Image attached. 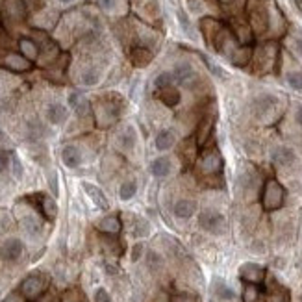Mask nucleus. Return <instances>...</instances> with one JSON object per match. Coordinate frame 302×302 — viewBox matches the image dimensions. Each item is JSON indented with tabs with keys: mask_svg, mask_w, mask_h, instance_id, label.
Segmentation results:
<instances>
[{
	"mask_svg": "<svg viewBox=\"0 0 302 302\" xmlns=\"http://www.w3.org/2000/svg\"><path fill=\"white\" fill-rule=\"evenodd\" d=\"M286 199V189L282 187V183L278 180L271 178L265 182L263 193H261V206L265 211H275L278 208H282Z\"/></svg>",
	"mask_w": 302,
	"mask_h": 302,
	"instance_id": "1",
	"label": "nucleus"
},
{
	"mask_svg": "<svg viewBox=\"0 0 302 302\" xmlns=\"http://www.w3.org/2000/svg\"><path fill=\"white\" fill-rule=\"evenodd\" d=\"M199 224L202 230H206V232L210 234H222L224 228H226V221H224L222 213H219L215 210L202 211L199 215Z\"/></svg>",
	"mask_w": 302,
	"mask_h": 302,
	"instance_id": "2",
	"label": "nucleus"
},
{
	"mask_svg": "<svg viewBox=\"0 0 302 302\" xmlns=\"http://www.w3.org/2000/svg\"><path fill=\"white\" fill-rule=\"evenodd\" d=\"M199 171L202 174H219L222 171V156L219 150H206L199 160Z\"/></svg>",
	"mask_w": 302,
	"mask_h": 302,
	"instance_id": "3",
	"label": "nucleus"
},
{
	"mask_svg": "<svg viewBox=\"0 0 302 302\" xmlns=\"http://www.w3.org/2000/svg\"><path fill=\"white\" fill-rule=\"evenodd\" d=\"M47 287V280L41 275H30L21 284V293L24 298H39Z\"/></svg>",
	"mask_w": 302,
	"mask_h": 302,
	"instance_id": "4",
	"label": "nucleus"
},
{
	"mask_svg": "<svg viewBox=\"0 0 302 302\" xmlns=\"http://www.w3.org/2000/svg\"><path fill=\"white\" fill-rule=\"evenodd\" d=\"M239 276L247 284H261L265 278V269L258 263H243L239 267Z\"/></svg>",
	"mask_w": 302,
	"mask_h": 302,
	"instance_id": "5",
	"label": "nucleus"
},
{
	"mask_svg": "<svg viewBox=\"0 0 302 302\" xmlns=\"http://www.w3.org/2000/svg\"><path fill=\"white\" fill-rule=\"evenodd\" d=\"M22 250H24V245H22L21 239L10 238L6 239L4 245H2V258L6 261H17V259L21 258Z\"/></svg>",
	"mask_w": 302,
	"mask_h": 302,
	"instance_id": "6",
	"label": "nucleus"
},
{
	"mask_svg": "<svg viewBox=\"0 0 302 302\" xmlns=\"http://www.w3.org/2000/svg\"><path fill=\"white\" fill-rule=\"evenodd\" d=\"M2 65L4 67H8L10 70H15V72H24V70H30L32 69V61L26 60L22 54H8L2 60Z\"/></svg>",
	"mask_w": 302,
	"mask_h": 302,
	"instance_id": "7",
	"label": "nucleus"
},
{
	"mask_svg": "<svg viewBox=\"0 0 302 302\" xmlns=\"http://www.w3.org/2000/svg\"><path fill=\"white\" fill-rule=\"evenodd\" d=\"M213 126H215V115L210 114V115H206V117H202V121L199 123V130H197V143H199L200 146L210 139L211 132H213Z\"/></svg>",
	"mask_w": 302,
	"mask_h": 302,
	"instance_id": "8",
	"label": "nucleus"
},
{
	"mask_svg": "<svg viewBox=\"0 0 302 302\" xmlns=\"http://www.w3.org/2000/svg\"><path fill=\"white\" fill-rule=\"evenodd\" d=\"M61 162H63L65 167H69V169L80 167V163H82V152L78 150L74 145L63 146V150H61Z\"/></svg>",
	"mask_w": 302,
	"mask_h": 302,
	"instance_id": "9",
	"label": "nucleus"
},
{
	"mask_svg": "<svg viewBox=\"0 0 302 302\" xmlns=\"http://www.w3.org/2000/svg\"><path fill=\"white\" fill-rule=\"evenodd\" d=\"M271 158H273V162L276 165L287 167V165H291L295 162V152L289 146H276L275 150H273V154H271Z\"/></svg>",
	"mask_w": 302,
	"mask_h": 302,
	"instance_id": "10",
	"label": "nucleus"
},
{
	"mask_svg": "<svg viewBox=\"0 0 302 302\" xmlns=\"http://www.w3.org/2000/svg\"><path fill=\"white\" fill-rule=\"evenodd\" d=\"M171 171H173V163L165 156L156 158V160L150 163V173L154 174L156 178H165V176L171 174Z\"/></svg>",
	"mask_w": 302,
	"mask_h": 302,
	"instance_id": "11",
	"label": "nucleus"
},
{
	"mask_svg": "<svg viewBox=\"0 0 302 302\" xmlns=\"http://www.w3.org/2000/svg\"><path fill=\"white\" fill-rule=\"evenodd\" d=\"M174 215L178 217V219H189V217L195 215V211H197V202L195 200H187V199H182L178 200L173 208Z\"/></svg>",
	"mask_w": 302,
	"mask_h": 302,
	"instance_id": "12",
	"label": "nucleus"
},
{
	"mask_svg": "<svg viewBox=\"0 0 302 302\" xmlns=\"http://www.w3.org/2000/svg\"><path fill=\"white\" fill-rule=\"evenodd\" d=\"M47 119L52 124L65 123V119H67V108H65L63 104H58V102L50 104L49 108H47Z\"/></svg>",
	"mask_w": 302,
	"mask_h": 302,
	"instance_id": "13",
	"label": "nucleus"
},
{
	"mask_svg": "<svg viewBox=\"0 0 302 302\" xmlns=\"http://www.w3.org/2000/svg\"><path fill=\"white\" fill-rule=\"evenodd\" d=\"M98 230L104 234H109V236H117L121 232V221L117 215H108L104 217L102 221L98 222Z\"/></svg>",
	"mask_w": 302,
	"mask_h": 302,
	"instance_id": "14",
	"label": "nucleus"
},
{
	"mask_svg": "<svg viewBox=\"0 0 302 302\" xmlns=\"http://www.w3.org/2000/svg\"><path fill=\"white\" fill-rule=\"evenodd\" d=\"M174 141H176V137H174V132L173 130H162V132H158L156 135V148L158 150H169L171 146L174 145Z\"/></svg>",
	"mask_w": 302,
	"mask_h": 302,
	"instance_id": "15",
	"label": "nucleus"
},
{
	"mask_svg": "<svg viewBox=\"0 0 302 302\" xmlns=\"http://www.w3.org/2000/svg\"><path fill=\"white\" fill-rule=\"evenodd\" d=\"M130 60L135 67H145L152 61V52L150 50L143 49V47H137V49L132 50V54H130Z\"/></svg>",
	"mask_w": 302,
	"mask_h": 302,
	"instance_id": "16",
	"label": "nucleus"
},
{
	"mask_svg": "<svg viewBox=\"0 0 302 302\" xmlns=\"http://www.w3.org/2000/svg\"><path fill=\"white\" fill-rule=\"evenodd\" d=\"M84 189H86V193L89 195L93 200H95V204H97L98 208H102V210H106V208H108V200H106L104 193L97 187V185H93V183L86 182V183H84Z\"/></svg>",
	"mask_w": 302,
	"mask_h": 302,
	"instance_id": "17",
	"label": "nucleus"
},
{
	"mask_svg": "<svg viewBox=\"0 0 302 302\" xmlns=\"http://www.w3.org/2000/svg\"><path fill=\"white\" fill-rule=\"evenodd\" d=\"M19 49H21V54L30 61H33L39 56L37 45L33 43L32 39H26V37L21 39V41H19Z\"/></svg>",
	"mask_w": 302,
	"mask_h": 302,
	"instance_id": "18",
	"label": "nucleus"
},
{
	"mask_svg": "<svg viewBox=\"0 0 302 302\" xmlns=\"http://www.w3.org/2000/svg\"><path fill=\"white\" fill-rule=\"evenodd\" d=\"M173 76H174V80L178 82V84H185V86H187V82L193 78L195 72H193V69H191V65L180 63V65H176V67H174Z\"/></svg>",
	"mask_w": 302,
	"mask_h": 302,
	"instance_id": "19",
	"label": "nucleus"
},
{
	"mask_svg": "<svg viewBox=\"0 0 302 302\" xmlns=\"http://www.w3.org/2000/svg\"><path fill=\"white\" fill-rule=\"evenodd\" d=\"M275 106H276V98L271 97V95H263V97H259L258 100L254 102V108H256V114L258 115L269 114Z\"/></svg>",
	"mask_w": 302,
	"mask_h": 302,
	"instance_id": "20",
	"label": "nucleus"
},
{
	"mask_svg": "<svg viewBox=\"0 0 302 302\" xmlns=\"http://www.w3.org/2000/svg\"><path fill=\"white\" fill-rule=\"evenodd\" d=\"M160 98H162L163 104H167V106H176L180 102V93L178 89H174L173 86L171 87H165V89H160Z\"/></svg>",
	"mask_w": 302,
	"mask_h": 302,
	"instance_id": "21",
	"label": "nucleus"
},
{
	"mask_svg": "<svg viewBox=\"0 0 302 302\" xmlns=\"http://www.w3.org/2000/svg\"><path fill=\"white\" fill-rule=\"evenodd\" d=\"M213 291H215L217 297L222 298V300H234V298H236L234 289H230L222 280H217L215 284H213Z\"/></svg>",
	"mask_w": 302,
	"mask_h": 302,
	"instance_id": "22",
	"label": "nucleus"
},
{
	"mask_svg": "<svg viewBox=\"0 0 302 302\" xmlns=\"http://www.w3.org/2000/svg\"><path fill=\"white\" fill-rule=\"evenodd\" d=\"M267 302H289V293L284 287L278 286V284H275L271 287L269 295H267Z\"/></svg>",
	"mask_w": 302,
	"mask_h": 302,
	"instance_id": "23",
	"label": "nucleus"
},
{
	"mask_svg": "<svg viewBox=\"0 0 302 302\" xmlns=\"http://www.w3.org/2000/svg\"><path fill=\"white\" fill-rule=\"evenodd\" d=\"M41 211H43V215L47 217V219H56V215H58V206H56L54 199H50V197H43V200H41Z\"/></svg>",
	"mask_w": 302,
	"mask_h": 302,
	"instance_id": "24",
	"label": "nucleus"
},
{
	"mask_svg": "<svg viewBox=\"0 0 302 302\" xmlns=\"http://www.w3.org/2000/svg\"><path fill=\"white\" fill-rule=\"evenodd\" d=\"M261 297L258 284H245L243 287V302H258Z\"/></svg>",
	"mask_w": 302,
	"mask_h": 302,
	"instance_id": "25",
	"label": "nucleus"
},
{
	"mask_svg": "<svg viewBox=\"0 0 302 302\" xmlns=\"http://www.w3.org/2000/svg\"><path fill=\"white\" fill-rule=\"evenodd\" d=\"M135 130L132 128V126H128V128L124 130L123 134L119 135V143H121V146L123 148H128V150H132L134 148V145H135Z\"/></svg>",
	"mask_w": 302,
	"mask_h": 302,
	"instance_id": "26",
	"label": "nucleus"
},
{
	"mask_svg": "<svg viewBox=\"0 0 302 302\" xmlns=\"http://www.w3.org/2000/svg\"><path fill=\"white\" fill-rule=\"evenodd\" d=\"M135 193H137V183H135L134 180H126V182H123V185H121V189H119L121 199L130 200Z\"/></svg>",
	"mask_w": 302,
	"mask_h": 302,
	"instance_id": "27",
	"label": "nucleus"
},
{
	"mask_svg": "<svg viewBox=\"0 0 302 302\" xmlns=\"http://www.w3.org/2000/svg\"><path fill=\"white\" fill-rule=\"evenodd\" d=\"M250 54H252V50L248 49V47L236 50V54L232 56V63H236V65H239V67H243V65L248 63V60H250Z\"/></svg>",
	"mask_w": 302,
	"mask_h": 302,
	"instance_id": "28",
	"label": "nucleus"
},
{
	"mask_svg": "<svg viewBox=\"0 0 302 302\" xmlns=\"http://www.w3.org/2000/svg\"><path fill=\"white\" fill-rule=\"evenodd\" d=\"M173 80H174V76L171 74V72H162V74L156 76V80H154V86H156L158 89H165V87L173 86Z\"/></svg>",
	"mask_w": 302,
	"mask_h": 302,
	"instance_id": "29",
	"label": "nucleus"
},
{
	"mask_svg": "<svg viewBox=\"0 0 302 302\" xmlns=\"http://www.w3.org/2000/svg\"><path fill=\"white\" fill-rule=\"evenodd\" d=\"M80 80L84 86H95L98 82V72L95 69H86L84 72H82Z\"/></svg>",
	"mask_w": 302,
	"mask_h": 302,
	"instance_id": "30",
	"label": "nucleus"
},
{
	"mask_svg": "<svg viewBox=\"0 0 302 302\" xmlns=\"http://www.w3.org/2000/svg\"><path fill=\"white\" fill-rule=\"evenodd\" d=\"M10 163H11V173H13V176H15L17 180L22 178V163H21V160H19L15 154H11Z\"/></svg>",
	"mask_w": 302,
	"mask_h": 302,
	"instance_id": "31",
	"label": "nucleus"
},
{
	"mask_svg": "<svg viewBox=\"0 0 302 302\" xmlns=\"http://www.w3.org/2000/svg\"><path fill=\"white\" fill-rule=\"evenodd\" d=\"M287 84L297 89V91H302V72H289L287 74Z\"/></svg>",
	"mask_w": 302,
	"mask_h": 302,
	"instance_id": "32",
	"label": "nucleus"
},
{
	"mask_svg": "<svg viewBox=\"0 0 302 302\" xmlns=\"http://www.w3.org/2000/svg\"><path fill=\"white\" fill-rule=\"evenodd\" d=\"M22 226L26 228V230H28V232H30V234H37L39 230H41V224H39V222L35 221L33 217H30V215H28L26 219L22 221Z\"/></svg>",
	"mask_w": 302,
	"mask_h": 302,
	"instance_id": "33",
	"label": "nucleus"
},
{
	"mask_svg": "<svg viewBox=\"0 0 302 302\" xmlns=\"http://www.w3.org/2000/svg\"><path fill=\"white\" fill-rule=\"evenodd\" d=\"M95 302H111V297H109V293L104 287H98L95 291Z\"/></svg>",
	"mask_w": 302,
	"mask_h": 302,
	"instance_id": "34",
	"label": "nucleus"
},
{
	"mask_svg": "<svg viewBox=\"0 0 302 302\" xmlns=\"http://www.w3.org/2000/svg\"><path fill=\"white\" fill-rule=\"evenodd\" d=\"M135 234L137 236H146L148 234V224L145 221H139L137 222V228H135Z\"/></svg>",
	"mask_w": 302,
	"mask_h": 302,
	"instance_id": "35",
	"label": "nucleus"
},
{
	"mask_svg": "<svg viewBox=\"0 0 302 302\" xmlns=\"http://www.w3.org/2000/svg\"><path fill=\"white\" fill-rule=\"evenodd\" d=\"M82 100H84V98H82L78 93H70L69 95V104L72 106V108H78V104H80Z\"/></svg>",
	"mask_w": 302,
	"mask_h": 302,
	"instance_id": "36",
	"label": "nucleus"
},
{
	"mask_svg": "<svg viewBox=\"0 0 302 302\" xmlns=\"http://www.w3.org/2000/svg\"><path fill=\"white\" fill-rule=\"evenodd\" d=\"M10 165V156L6 152H0V171H6Z\"/></svg>",
	"mask_w": 302,
	"mask_h": 302,
	"instance_id": "37",
	"label": "nucleus"
},
{
	"mask_svg": "<svg viewBox=\"0 0 302 302\" xmlns=\"http://www.w3.org/2000/svg\"><path fill=\"white\" fill-rule=\"evenodd\" d=\"M180 21H182V28H183V30H185V32H189V35H193V30H191V26H189V21H185L183 13H180Z\"/></svg>",
	"mask_w": 302,
	"mask_h": 302,
	"instance_id": "38",
	"label": "nucleus"
},
{
	"mask_svg": "<svg viewBox=\"0 0 302 302\" xmlns=\"http://www.w3.org/2000/svg\"><path fill=\"white\" fill-rule=\"evenodd\" d=\"M4 302H24V298H22L21 295H19V293H11L10 297L6 298Z\"/></svg>",
	"mask_w": 302,
	"mask_h": 302,
	"instance_id": "39",
	"label": "nucleus"
},
{
	"mask_svg": "<svg viewBox=\"0 0 302 302\" xmlns=\"http://www.w3.org/2000/svg\"><path fill=\"white\" fill-rule=\"evenodd\" d=\"M141 250H143V245H135V247H134V252H132V259H134V261H137V259H139Z\"/></svg>",
	"mask_w": 302,
	"mask_h": 302,
	"instance_id": "40",
	"label": "nucleus"
},
{
	"mask_svg": "<svg viewBox=\"0 0 302 302\" xmlns=\"http://www.w3.org/2000/svg\"><path fill=\"white\" fill-rule=\"evenodd\" d=\"M100 2V6H102L104 10H111L115 6V0H98Z\"/></svg>",
	"mask_w": 302,
	"mask_h": 302,
	"instance_id": "41",
	"label": "nucleus"
},
{
	"mask_svg": "<svg viewBox=\"0 0 302 302\" xmlns=\"http://www.w3.org/2000/svg\"><path fill=\"white\" fill-rule=\"evenodd\" d=\"M148 259H150V265H160V261H162V258H160V256H156V254L154 252H150L148 254Z\"/></svg>",
	"mask_w": 302,
	"mask_h": 302,
	"instance_id": "42",
	"label": "nucleus"
},
{
	"mask_svg": "<svg viewBox=\"0 0 302 302\" xmlns=\"http://www.w3.org/2000/svg\"><path fill=\"white\" fill-rule=\"evenodd\" d=\"M295 49H297V52L302 56V39H298L297 43H295Z\"/></svg>",
	"mask_w": 302,
	"mask_h": 302,
	"instance_id": "43",
	"label": "nucleus"
},
{
	"mask_svg": "<svg viewBox=\"0 0 302 302\" xmlns=\"http://www.w3.org/2000/svg\"><path fill=\"white\" fill-rule=\"evenodd\" d=\"M37 302H52V297L50 295H43V297H39Z\"/></svg>",
	"mask_w": 302,
	"mask_h": 302,
	"instance_id": "44",
	"label": "nucleus"
},
{
	"mask_svg": "<svg viewBox=\"0 0 302 302\" xmlns=\"http://www.w3.org/2000/svg\"><path fill=\"white\" fill-rule=\"evenodd\" d=\"M297 123L302 126V106L298 108V111H297Z\"/></svg>",
	"mask_w": 302,
	"mask_h": 302,
	"instance_id": "45",
	"label": "nucleus"
},
{
	"mask_svg": "<svg viewBox=\"0 0 302 302\" xmlns=\"http://www.w3.org/2000/svg\"><path fill=\"white\" fill-rule=\"evenodd\" d=\"M295 4H297V8L300 10V13H302V0H295Z\"/></svg>",
	"mask_w": 302,
	"mask_h": 302,
	"instance_id": "46",
	"label": "nucleus"
},
{
	"mask_svg": "<svg viewBox=\"0 0 302 302\" xmlns=\"http://www.w3.org/2000/svg\"><path fill=\"white\" fill-rule=\"evenodd\" d=\"M60 2H63V4H69V2H72V0H60Z\"/></svg>",
	"mask_w": 302,
	"mask_h": 302,
	"instance_id": "47",
	"label": "nucleus"
},
{
	"mask_svg": "<svg viewBox=\"0 0 302 302\" xmlns=\"http://www.w3.org/2000/svg\"><path fill=\"white\" fill-rule=\"evenodd\" d=\"M2 137H4V132H2V130H0V139H2Z\"/></svg>",
	"mask_w": 302,
	"mask_h": 302,
	"instance_id": "48",
	"label": "nucleus"
}]
</instances>
